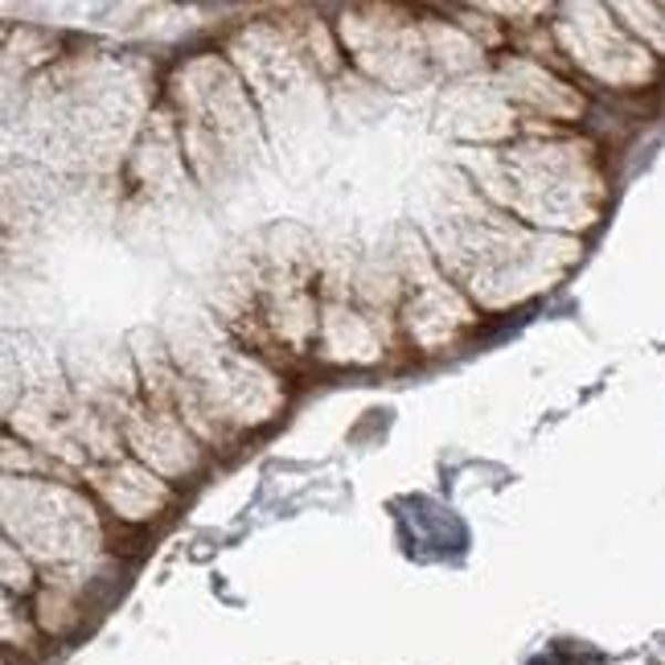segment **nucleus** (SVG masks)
I'll return each mask as SVG.
<instances>
[]
</instances>
